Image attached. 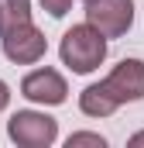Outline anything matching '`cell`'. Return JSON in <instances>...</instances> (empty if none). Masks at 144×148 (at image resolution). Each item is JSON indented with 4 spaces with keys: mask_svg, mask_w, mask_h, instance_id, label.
Here are the masks:
<instances>
[{
    "mask_svg": "<svg viewBox=\"0 0 144 148\" xmlns=\"http://www.w3.org/2000/svg\"><path fill=\"white\" fill-rule=\"evenodd\" d=\"M58 55H62V66H69L72 73L86 76L93 69H100V62L107 59V38L93 24H75V28H69L62 35Z\"/></svg>",
    "mask_w": 144,
    "mask_h": 148,
    "instance_id": "obj_1",
    "label": "cell"
},
{
    "mask_svg": "<svg viewBox=\"0 0 144 148\" xmlns=\"http://www.w3.org/2000/svg\"><path fill=\"white\" fill-rule=\"evenodd\" d=\"M7 134L21 148H48L58 138V121L41 110H17L7 121Z\"/></svg>",
    "mask_w": 144,
    "mask_h": 148,
    "instance_id": "obj_2",
    "label": "cell"
},
{
    "mask_svg": "<svg viewBox=\"0 0 144 148\" xmlns=\"http://www.w3.org/2000/svg\"><path fill=\"white\" fill-rule=\"evenodd\" d=\"M86 24L103 38H120L134 24V0H86Z\"/></svg>",
    "mask_w": 144,
    "mask_h": 148,
    "instance_id": "obj_3",
    "label": "cell"
},
{
    "mask_svg": "<svg viewBox=\"0 0 144 148\" xmlns=\"http://www.w3.org/2000/svg\"><path fill=\"white\" fill-rule=\"evenodd\" d=\"M103 93L120 107V103H134L144 100V62L141 59H124L113 66V73L100 83Z\"/></svg>",
    "mask_w": 144,
    "mask_h": 148,
    "instance_id": "obj_4",
    "label": "cell"
},
{
    "mask_svg": "<svg viewBox=\"0 0 144 148\" xmlns=\"http://www.w3.org/2000/svg\"><path fill=\"white\" fill-rule=\"evenodd\" d=\"M0 48H3V55H7L14 66H31V62H38V59L45 55L48 38L28 21V24H17V28L3 31V35H0Z\"/></svg>",
    "mask_w": 144,
    "mask_h": 148,
    "instance_id": "obj_5",
    "label": "cell"
},
{
    "mask_svg": "<svg viewBox=\"0 0 144 148\" xmlns=\"http://www.w3.org/2000/svg\"><path fill=\"white\" fill-rule=\"evenodd\" d=\"M21 93H24L31 103L58 107V103H65L69 86H65L62 73H55V69H35V73H28L21 79Z\"/></svg>",
    "mask_w": 144,
    "mask_h": 148,
    "instance_id": "obj_6",
    "label": "cell"
},
{
    "mask_svg": "<svg viewBox=\"0 0 144 148\" xmlns=\"http://www.w3.org/2000/svg\"><path fill=\"white\" fill-rule=\"evenodd\" d=\"M79 110L86 114V117H110V114L117 110V103L103 93L100 83H93V86H86V90L79 93Z\"/></svg>",
    "mask_w": 144,
    "mask_h": 148,
    "instance_id": "obj_7",
    "label": "cell"
},
{
    "mask_svg": "<svg viewBox=\"0 0 144 148\" xmlns=\"http://www.w3.org/2000/svg\"><path fill=\"white\" fill-rule=\"evenodd\" d=\"M31 21V0H0V35Z\"/></svg>",
    "mask_w": 144,
    "mask_h": 148,
    "instance_id": "obj_8",
    "label": "cell"
},
{
    "mask_svg": "<svg viewBox=\"0 0 144 148\" xmlns=\"http://www.w3.org/2000/svg\"><path fill=\"white\" fill-rule=\"evenodd\" d=\"M69 148H82V145H93V148H103L107 145V138L103 134H93V131H79V134H69Z\"/></svg>",
    "mask_w": 144,
    "mask_h": 148,
    "instance_id": "obj_9",
    "label": "cell"
},
{
    "mask_svg": "<svg viewBox=\"0 0 144 148\" xmlns=\"http://www.w3.org/2000/svg\"><path fill=\"white\" fill-rule=\"evenodd\" d=\"M38 3H41L52 17H65V14H69V7H72V0H38Z\"/></svg>",
    "mask_w": 144,
    "mask_h": 148,
    "instance_id": "obj_10",
    "label": "cell"
},
{
    "mask_svg": "<svg viewBox=\"0 0 144 148\" xmlns=\"http://www.w3.org/2000/svg\"><path fill=\"white\" fill-rule=\"evenodd\" d=\"M7 103H10V86L0 79V110H7Z\"/></svg>",
    "mask_w": 144,
    "mask_h": 148,
    "instance_id": "obj_11",
    "label": "cell"
},
{
    "mask_svg": "<svg viewBox=\"0 0 144 148\" xmlns=\"http://www.w3.org/2000/svg\"><path fill=\"white\" fill-rule=\"evenodd\" d=\"M130 145H134V148H137V145H144V131H141V134H134V138H130Z\"/></svg>",
    "mask_w": 144,
    "mask_h": 148,
    "instance_id": "obj_12",
    "label": "cell"
}]
</instances>
